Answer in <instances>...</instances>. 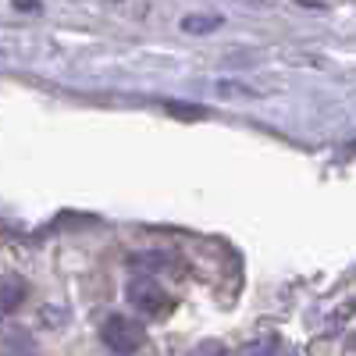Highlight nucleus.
Segmentation results:
<instances>
[{"label":"nucleus","instance_id":"1","mask_svg":"<svg viewBox=\"0 0 356 356\" xmlns=\"http://www.w3.org/2000/svg\"><path fill=\"white\" fill-rule=\"evenodd\" d=\"M100 339H104V346H107L111 353H118V356H129V353H136V349L143 346L146 328H143V324H139L136 317L111 314V317L104 321V328H100Z\"/></svg>","mask_w":356,"mask_h":356},{"label":"nucleus","instance_id":"2","mask_svg":"<svg viewBox=\"0 0 356 356\" xmlns=\"http://www.w3.org/2000/svg\"><path fill=\"white\" fill-rule=\"evenodd\" d=\"M125 300L143 314V317H161L175 307V300L164 292V285H157L154 278H146V275H136L129 285H125Z\"/></svg>","mask_w":356,"mask_h":356},{"label":"nucleus","instance_id":"3","mask_svg":"<svg viewBox=\"0 0 356 356\" xmlns=\"http://www.w3.org/2000/svg\"><path fill=\"white\" fill-rule=\"evenodd\" d=\"M22 300H25V282L22 278H4L0 282V317L11 314Z\"/></svg>","mask_w":356,"mask_h":356},{"label":"nucleus","instance_id":"4","mask_svg":"<svg viewBox=\"0 0 356 356\" xmlns=\"http://www.w3.org/2000/svg\"><path fill=\"white\" fill-rule=\"evenodd\" d=\"M218 25H221V15H186L182 18V29H186V33H196V36L214 33Z\"/></svg>","mask_w":356,"mask_h":356},{"label":"nucleus","instance_id":"5","mask_svg":"<svg viewBox=\"0 0 356 356\" xmlns=\"http://www.w3.org/2000/svg\"><path fill=\"white\" fill-rule=\"evenodd\" d=\"M243 356H296V353H289L278 339H257L253 346L243 349Z\"/></svg>","mask_w":356,"mask_h":356},{"label":"nucleus","instance_id":"6","mask_svg":"<svg viewBox=\"0 0 356 356\" xmlns=\"http://www.w3.org/2000/svg\"><path fill=\"white\" fill-rule=\"evenodd\" d=\"M129 264L132 267H157V271H164V267H171V257H164V253H136Z\"/></svg>","mask_w":356,"mask_h":356},{"label":"nucleus","instance_id":"7","mask_svg":"<svg viewBox=\"0 0 356 356\" xmlns=\"http://www.w3.org/2000/svg\"><path fill=\"white\" fill-rule=\"evenodd\" d=\"M189 356H225V346H221L218 339H207V342H200Z\"/></svg>","mask_w":356,"mask_h":356},{"label":"nucleus","instance_id":"8","mask_svg":"<svg viewBox=\"0 0 356 356\" xmlns=\"http://www.w3.org/2000/svg\"><path fill=\"white\" fill-rule=\"evenodd\" d=\"M15 11H25V15H33V11H40V4H15Z\"/></svg>","mask_w":356,"mask_h":356}]
</instances>
